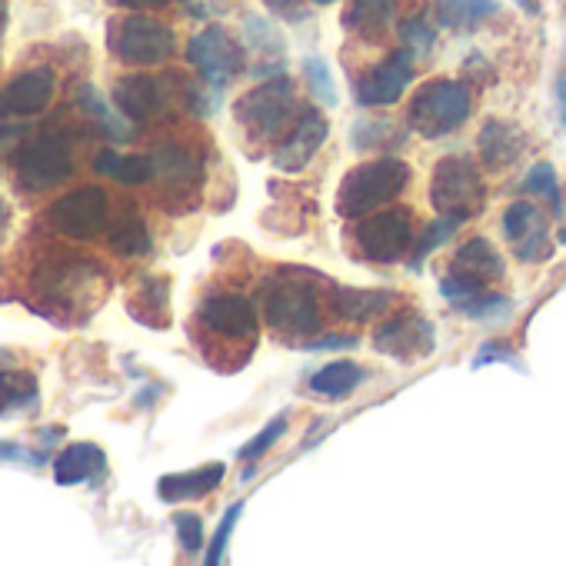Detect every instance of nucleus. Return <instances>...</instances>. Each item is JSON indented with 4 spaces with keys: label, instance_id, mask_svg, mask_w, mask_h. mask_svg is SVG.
<instances>
[{
    "label": "nucleus",
    "instance_id": "f257e3e1",
    "mask_svg": "<svg viewBox=\"0 0 566 566\" xmlns=\"http://www.w3.org/2000/svg\"><path fill=\"white\" fill-rule=\"evenodd\" d=\"M193 331L200 340V350L207 354L210 347H217L207 360L213 367H220L227 357L233 360V367L247 364L253 347H256V307L250 297L233 294V291H213L207 294L197 311H193Z\"/></svg>",
    "mask_w": 566,
    "mask_h": 566
},
{
    "label": "nucleus",
    "instance_id": "f03ea898",
    "mask_svg": "<svg viewBox=\"0 0 566 566\" xmlns=\"http://www.w3.org/2000/svg\"><path fill=\"white\" fill-rule=\"evenodd\" d=\"M263 321L287 337H314L324 324L317 276L304 270H280L260 287Z\"/></svg>",
    "mask_w": 566,
    "mask_h": 566
},
{
    "label": "nucleus",
    "instance_id": "7ed1b4c3",
    "mask_svg": "<svg viewBox=\"0 0 566 566\" xmlns=\"http://www.w3.org/2000/svg\"><path fill=\"white\" fill-rule=\"evenodd\" d=\"M107 287V276L94 260H84L81 253H54L31 273V291L41 297V307L57 311H77L81 304L101 301Z\"/></svg>",
    "mask_w": 566,
    "mask_h": 566
},
{
    "label": "nucleus",
    "instance_id": "20e7f679",
    "mask_svg": "<svg viewBox=\"0 0 566 566\" xmlns=\"http://www.w3.org/2000/svg\"><path fill=\"white\" fill-rule=\"evenodd\" d=\"M410 184V167L397 157H377L354 167L340 190H337V213L340 217H364L390 200H397Z\"/></svg>",
    "mask_w": 566,
    "mask_h": 566
},
{
    "label": "nucleus",
    "instance_id": "39448f33",
    "mask_svg": "<svg viewBox=\"0 0 566 566\" xmlns=\"http://www.w3.org/2000/svg\"><path fill=\"white\" fill-rule=\"evenodd\" d=\"M297 114V84L287 74H273L260 87L247 91L233 104L237 124L253 137V140H273L287 130L291 117Z\"/></svg>",
    "mask_w": 566,
    "mask_h": 566
},
{
    "label": "nucleus",
    "instance_id": "423d86ee",
    "mask_svg": "<svg viewBox=\"0 0 566 566\" xmlns=\"http://www.w3.org/2000/svg\"><path fill=\"white\" fill-rule=\"evenodd\" d=\"M14 174L21 190L44 193L74 174L71 140L61 127H48L14 150Z\"/></svg>",
    "mask_w": 566,
    "mask_h": 566
},
{
    "label": "nucleus",
    "instance_id": "0eeeda50",
    "mask_svg": "<svg viewBox=\"0 0 566 566\" xmlns=\"http://www.w3.org/2000/svg\"><path fill=\"white\" fill-rule=\"evenodd\" d=\"M473 111V97L467 91V84L460 81H427L410 107H407V124L423 134V137H447L453 134Z\"/></svg>",
    "mask_w": 566,
    "mask_h": 566
},
{
    "label": "nucleus",
    "instance_id": "6e6552de",
    "mask_svg": "<svg viewBox=\"0 0 566 566\" xmlns=\"http://www.w3.org/2000/svg\"><path fill=\"white\" fill-rule=\"evenodd\" d=\"M430 203L440 217L470 220L486 207V187L480 170L467 157H443L433 167L430 180Z\"/></svg>",
    "mask_w": 566,
    "mask_h": 566
},
{
    "label": "nucleus",
    "instance_id": "1a4fd4ad",
    "mask_svg": "<svg viewBox=\"0 0 566 566\" xmlns=\"http://www.w3.org/2000/svg\"><path fill=\"white\" fill-rule=\"evenodd\" d=\"M107 48L117 61L134 64V67H157L164 64L174 48L177 38L167 24L144 18V14H127V18H114L107 28Z\"/></svg>",
    "mask_w": 566,
    "mask_h": 566
},
{
    "label": "nucleus",
    "instance_id": "9d476101",
    "mask_svg": "<svg viewBox=\"0 0 566 566\" xmlns=\"http://www.w3.org/2000/svg\"><path fill=\"white\" fill-rule=\"evenodd\" d=\"M44 223L54 233L71 237V240H94V237H101L111 227V200H107V190L104 187H94V184L67 190L64 197H57L48 207Z\"/></svg>",
    "mask_w": 566,
    "mask_h": 566
},
{
    "label": "nucleus",
    "instance_id": "9b49d317",
    "mask_svg": "<svg viewBox=\"0 0 566 566\" xmlns=\"http://www.w3.org/2000/svg\"><path fill=\"white\" fill-rule=\"evenodd\" d=\"M187 61H190V67H193L210 87L230 84V81L240 77L243 67H247L243 48H240V44L230 38V31L220 28V24H210V28H203L197 38H190V44H187Z\"/></svg>",
    "mask_w": 566,
    "mask_h": 566
},
{
    "label": "nucleus",
    "instance_id": "f8f14e48",
    "mask_svg": "<svg viewBox=\"0 0 566 566\" xmlns=\"http://www.w3.org/2000/svg\"><path fill=\"white\" fill-rule=\"evenodd\" d=\"M354 243L370 263H400L413 247V217L407 210H380L354 230Z\"/></svg>",
    "mask_w": 566,
    "mask_h": 566
},
{
    "label": "nucleus",
    "instance_id": "ddd939ff",
    "mask_svg": "<svg viewBox=\"0 0 566 566\" xmlns=\"http://www.w3.org/2000/svg\"><path fill=\"white\" fill-rule=\"evenodd\" d=\"M374 350L400 364H420L437 350V331L423 314L403 311L374 331Z\"/></svg>",
    "mask_w": 566,
    "mask_h": 566
},
{
    "label": "nucleus",
    "instance_id": "4468645a",
    "mask_svg": "<svg viewBox=\"0 0 566 566\" xmlns=\"http://www.w3.org/2000/svg\"><path fill=\"white\" fill-rule=\"evenodd\" d=\"M410 77H413V51L400 48V51L387 54L380 64L367 67L357 77L354 91H357V101L364 107H390L403 97Z\"/></svg>",
    "mask_w": 566,
    "mask_h": 566
},
{
    "label": "nucleus",
    "instance_id": "2eb2a0df",
    "mask_svg": "<svg viewBox=\"0 0 566 566\" xmlns=\"http://www.w3.org/2000/svg\"><path fill=\"white\" fill-rule=\"evenodd\" d=\"M327 134H331V120L317 107L301 111V117L291 127L287 140H280V147L273 150V167L283 170V174H301L317 157Z\"/></svg>",
    "mask_w": 566,
    "mask_h": 566
},
{
    "label": "nucleus",
    "instance_id": "dca6fc26",
    "mask_svg": "<svg viewBox=\"0 0 566 566\" xmlns=\"http://www.w3.org/2000/svg\"><path fill=\"white\" fill-rule=\"evenodd\" d=\"M174 77H150V74H127L114 84V104L127 120H154L170 104Z\"/></svg>",
    "mask_w": 566,
    "mask_h": 566
},
{
    "label": "nucleus",
    "instance_id": "f3484780",
    "mask_svg": "<svg viewBox=\"0 0 566 566\" xmlns=\"http://www.w3.org/2000/svg\"><path fill=\"white\" fill-rule=\"evenodd\" d=\"M154 157V180L160 184L164 197H187L203 180V157L184 144H157Z\"/></svg>",
    "mask_w": 566,
    "mask_h": 566
},
{
    "label": "nucleus",
    "instance_id": "a211bd4d",
    "mask_svg": "<svg viewBox=\"0 0 566 566\" xmlns=\"http://www.w3.org/2000/svg\"><path fill=\"white\" fill-rule=\"evenodd\" d=\"M503 237L513 243V256L523 263H543L553 253L546 223H543V213L536 210V203H526V200L510 203L503 213Z\"/></svg>",
    "mask_w": 566,
    "mask_h": 566
},
{
    "label": "nucleus",
    "instance_id": "6ab92c4d",
    "mask_svg": "<svg viewBox=\"0 0 566 566\" xmlns=\"http://www.w3.org/2000/svg\"><path fill=\"white\" fill-rule=\"evenodd\" d=\"M457 283H463L467 291H486L490 283H500L506 266L500 250L486 240V237H470L467 243L457 247L450 270H447Z\"/></svg>",
    "mask_w": 566,
    "mask_h": 566
},
{
    "label": "nucleus",
    "instance_id": "aec40b11",
    "mask_svg": "<svg viewBox=\"0 0 566 566\" xmlns=\"http://www.w3.org/2000/svg\"><path fill=\"white\" fill-rule=\"evenodd\" d=\"M54 71L31 67L0 87V117H34L44 114L54 97Z\"/></svg>",
    "mask_w": 566,
    "mask_h": 566
},
{
    "label": "nucleus",
    "instance_id": "412c9836",
    "mask_svg": "<svg viewBox=\"0 0 566 566\" xmlns=\"http://www.w3.org/2000/svg\"><path fill=\"white\" fill-rule=\"evenodd\" d=\"M394 301L397 297L390 291H357V287H340V283H331L327 287V307L334 311L337 321H347V324H364L390 311Z\"/></svg>",
    "mask_w": 566,
    "mask_h": 566
},
{
    "label": "nucleus",
    "instance_id": "4be33fe9",
    "mask_svg": "<svg viewBox=\"0 0 566 566\" xmlns=\"http://www.w3.org/2000/svg\"><path fill=\"white\" fill-rule=\"evenodd\" d=\"M476 147H480V160L490 170H503V167H513L520 160V154L526 150V137L516 124L486 120L480 137H476Z\"/></svg>",
    "mask_w": 566,
    "mask_h": 566
},
{
    "label": "nucleus",
    "instance_id": "5701e85b",
    "mask_svg": "<svg viewBox=\"0 0 566 566\" xmlns=\"http://www.w3.org/2000/svg\"><path fill=\"white\" fill-rule=\"evenodd\" d=\"M397 21V0H350L344 28L367 44H377Z\"/></svg>",
    "mask_w": 566,
    "mask_h": 566
},
{
    "label": "nucleus",
    "instance_id": "b1692460",
    "mask_svg": "<svg viewBox=\"0 0 566 566\" xmlns=\"http://www.w3.org/2000/svg\"><path fill=\"white\" fill-rule=\"evenodd\" d=\"M223 463H207L190 473H170L157 480V493L164 503H184V500H203L223 483Z\"/></svg>",
    "mask_w": 566,
    "mask_h": 566
},
{
    "label": "nucleus",
    "instance_id": "393cba45",
    "mask_svg": "<svg viewBox=\"0 0 566 566\" xmlns=\"http://www.w3.org/2000/svg\"><path fill=\"white\" fill-rule=\"evenodd\" d=\"M104 470H107V457L97 443H71L54 463V480L61 486H77L104 476Z\"/></svg>",
    "mask_w": 566,
    "mask_h": 566
},
{
    "label": "nucleus",
    "instance_id": "a878e982",
    "mask_svg": "<svg viewBox=\"0 0 566 566\" xmlns=\"http://www.w3.org/2000/svg\"><path fill=\"white\" fill-rule=\"evenodd\" d=\"M170 283L164 276H147L137 283V291L130 294V317L154 327V331H164L170 327Z\"/></svg>",
    "mask_w": 566,
    "mask_h": 566
},
{
    "label": "nucleus",
    "instance_id": "bb28decb",
    "mask_svg": "<svg viewBox=\"0 0 566 566\" xmlns=\"http://www.w3.org/2000/svg\"><path fill=\"white\" fill-rule=\"evenodd\" d=\"M364 380H367V370H364L360 364L334 360V364L321 367V370L307 380V390H311L314 397H324V400H347Z\"/></svg>",
    "mask_w": 566,
    "mask_h": 566
},
{
    "label": "nucleus",
    "instance_id": "cd10ccee",
    "mask_svg": "<svg viewBox=\"0 0 566 566\" xmlns=\"http://www.w3.org/2000/svg\"><path fill=\"white\" fill-rule=\"evenodd\" d=\"M94 170L101 177H111L124 187H137L154 180V157L150 154H117V150H101L94 157Z\"/></svg>",
    "mask_w": 566,
    "mask_h": 566
},
{
    "label": "nucleus",
    "instance_id": "c85d7f7f",
    "mask_svg": "<svg viewBox=\"0 0 566 566\" xmlns=\"http://www.w3.org/2000/svg\"><path fill=\"white\" fill-rule=\"evenodd\" d=\"M496 0H433V14L443 28L467 31L496 14Z\"/></svg>",
    "mask_w": 566,
    "mask_h": 566
},
{
    "label": "nucleus",
    "instance_id": "c756f323",
    "mask_svg": "<svg viewBox=\"0 0 566 566\" xmlns=\"http://www.w3.org/2000/svg\"><path fill=\"white\" fill-rule=\"evenodd\" d=\"M111 230V250L117 253V256H144V253H150V230H147V223H144V217L134 210V207H127L124 213H120V220L117 223H111L107 227Z\"/></svg>",
    "mask_w": 566,
    "mask_h": 566
},
{
    "label": "nucleus",
    "instance_id": "7c9ffc66",
    "mask_svg": "<svg viewBox=\"0 0 566 566\" xmlns=\"http://www.w3.org/2000/svg\"><path fill=\"white\" fill-rule=\"evenodd\" d=\"M350 140L357 150H394L403 140V130L390 117H364L354 124Z\"/></svg>",
    "mask_w": 566,
    "mask_h": 566
},
{
    "label": "nucleus",
    "instance_id": "2f4dec72",
    "mask_svg": "<svg viewBox=\"0 0 566 566\" xmlns=\"http://www.w3.org/2000/svg\"><path fill=\"white\" fill-rule=\"evenodd\" d=\"M38 400V380L21 370H4L0 374V417L14 410H28Z\"/></svg>",
    "mask_w": 566,
    "mask_h": 566
},
{
    "label": "nucleus",
    "instance_id": "473e14b6",
    "mask_svg": "<svg viewBox=\"0 0 566 566\" xmlns=\"http://www.w3.org/2000/svg\"><path fill=\"white\" fill-rule=\"evenodd\" d=\"M74 101H77V107H81V111H87L94 120H101L104 134H111L114 140H127V137H130V127L124 124V117H117V114L104 104V97L97 94V87L81 84V87L74 91Z\"/></svg>",
    "mask_w": 566,
    "mask_h": 566
},
{
    "label": "nucleus",
    "instance_id": "72a5a7b5",
    "mask_svg": "<svg viewBox=\"0 0 566 566\" xmlns=\"http://www.w3.org/2000/svg\"><path fill=\"white\" fill-rule=\"evenodd\" d=\"M463 317H470V321H480V324H493V321H506L510 317V311H513V301L510 297H503V294H486V291H480V294H470V297H463L460 304H453Z\"/></svg>",
    "mask_w": 566,
    "mask_h": 566
},
{
    "label": "nucleus",
    "instance_id": "f704fd0d",
    "mask_svg": "<svg viewBox=\"0 0 566 566\" xmlns=\"http://www.w3.org/2000/svg\"><path fill=\"white\" fill-rule=\"evenodd\" d=\"M523 193H533V197H543L549 200V210L553 213H563V200H559V180H556V170L553 164H536L530 167V174L523 177Z\"/></svg>",
    "mask_w": 566,
    "mask_h": 566
},
{
    "label": "nucleus",
    "instance_id": "c9c22d12",
    "mask_svg": "<svg viewBox=\"0 0 566 566\" xmlns=\"http://www.w3.org/2000/svg\"><path fill=\"white\" fill-rule=\"evenodd\" d=\"M304 77H307V87L317 101H324L327 107L337 104V84L331 77V67L324 64V57H307L304 61Z\"/></svg>",
    "mask_w": 566,
    "mask_h": 566
},
{
    "label": "nucleus",
    "instance_id": "e433bc0d",
    "mask_svg": "<svg viewBox=\"0 0 566 566\" xmlns=\"http://www.w3.org/2000/svg\"><path fill=\"white\" fill-rule=\"evenodd\" d=\"M460 227V220H453V217H440L437 223H430L427 230H423V237H420V243L413 247V270H420V263L440 247V243H447L450 237H453V230Z\"/></svg>",
    "mask_w": 566,
    "mask_h": 566
},
{
    "label": "nucleus",
    "instance_id": "4c0bfd02",
    "mask_svg": "<svg viewBox=\"0 0 566 566\" xmlns=\"http://www.w3.org/2000/svg\"><path fill=\"white\" fill-rule=\"evenodd\" d=\"M283 433H287V413H280V417H273V423H266L243 450H240V460H247V463H253V460H260Z\"/></svg>",
    "mask_w": 566,
    "mask_h": 566
},
{
    "label": "nucleus",
    "instance_id": "58836bf2",
    "mask_svg": "<svg viewBox=\"0 0 566 566\" xmlns=\"http://www.w3.org/2000/svg\"><path fill=\"white\" fill-rule=\"evenodd\" d=\"M400 41H403V48H410L413 54H427L430 48H433V28L423 21V18H407L403 24H400Z\"/></svg>",
    "mask_w": 566,
    "mask_h": 566
},
{
    "label": "nucleus",
    "instance_id": "ea45409f",
    "mask_svg": "<svg viewBox=\"0 0 566 566\" xmlns=\"http://www.w3.org/2000/svg\"><path fill=\"white\" fill-rule=\"evenodd\" d=\"M174 530H177V539H180L184 553L193 556L203 546V520L197 513H177L174 516Z\"/></svg>",
    "mask_w": 566,
    "mask_h": 566
},
{
    "label": "nucleus",
    "instance_id": "a19ab883",
    "mask_svg": "<svg viewBox=\"0 0 566 566\" xmlns=\"http://www.w3.org/2000/svg\"><path fill=\"white\" fill-rule=\"evenodd\" d=\"M240 513H243V503H233V506L223 513V520H220V526H217V533H213V539H210V549H207V563H210V566L223 559L227 543H230V536H233V526H237Z\"/></svg>",
    "mask_w": 566,
    "mask_h": 566
},
{
    "label": "nucleus",
    "instance_id": "79ce46f5",
    "mask_svg": "<svg viewBox=\"0 0 566 566\" xmlns=\"http://www.w3.org/2000/svg\"><path fill=\"white\" fill-rule=\"evenodd\" d=\"M247 41L260 51V54H280L283 51V41H280V34L266 24V21H260V18H247Z\"/></svg>",
    "mask_w": 566,
    "mask_h": 566
},
{
    "label": "nucleus",
    "instance_id": "37998d69",
    "mask_svg": "<svg viewBox=\"0 0 566 566\" xmlns=\"http://www.w3.org/2000/svg\"><path fill=\"white\" fill-rule=\"evenodd\" d=\"M263 4L270 8V14H276V18H283V21H304V18H307V11H304L301 0H263Z\"/></svg>",
    "mask_w": 566,
    "mask_h": 566
},
{
    "label": "nucleus",
    "instance_id": "c03bdc74",
    "mask_svg": "<svg viewBox=\"0 0 566 566\" xmlns=\"http://www.w3.org/2000/svg\"><path fill=\"white\" fill-rule=\"evenodd\" d=\"M490 364H513V354L503 350V347H496V344H486V347H480L473 367H490Z\"/></svg>",
    "mask_w": 566,
    "mask_h": 566
},
{
    "label": "nucleus",
    "instance_id": "a18cd8bd",
    "mask_svg": "<svg viewBox=\"0 0 566 566\" xmlns=\"http://www.w3.org/2000/svg\"><path fill=\"white\" fill-rule=\"evenodd\" d=\"M337 347H357V337L337 334V337H331V340H311V344H307V350H337Z\"/></svg>",
    "mask_w": 566,
    "mask_h": 566
},
{
    "label": "nucleus",
    "instance_id": "49530a36",
    "mask_svg": "<svg viewBox=\"0 0 566 566\" xmlns=\"http://www.w3.org/2000/svg\"><path fill=\"white\" fill-rule=\"evenodd\" d=\"M117 8H127V11H144V8H164L170 0H114Z\"/></svg>",
    "mask_w": 566,
    "mask_h": 566
},
{
    "label": "nucleus",
    "instance_id": "de8ad7c7",
    "mask_svg": "<svg viewBox=\"0 0 566 566\" xmlns=\"http://www.w3.org/2000/svg\"><path fill=\"white\" fill-rule=\"evenodd\" d=\"M0 457H8V460H24V463H38V457H31V453L21 450V447H0Z\"/></svg>",
    "mask_w": 566,
    "mask_h": 566
},
{
    "label": "nucleus",
    "instance_id": "09e8293b",
    "mask_svg": "<svg viewBox=\"0 0 566 566\" xmlns=\"http://www.w3.org/2000/svg\"><path fill=\"white\" fill-rule=\"evenodd\" d=\"M8 230H11V203L0 197V240L8 237Z\"/></svg>",
    "mask_w": 566,
    "mask_h": 566
},
{
    "label": "nucleus",
    "instance_id": "8fccbe9b",
    "mask_svg": "<svg viewBox=\"0 0 566 566\" xmlns=\"http://www.w3.org/2000/svg\"><path fill=\"white\" fill-rule=\"evenodd\" d=\"M559 124H566V74L559 77Z\"/></svg>",
    "mask_w": 566,
    "mask_h": 566
},
{
    "label": "nucleus",
    "instance_id": "3c124183",
    "mask_svg": "<svg viewBox=\"0 0 566 566\" xmlns=\"http://www.w3.org/2000/svg\"><path fill=\"white\" fill-rule=\"evenodd\" d=\"M559 243H566V230H559Z\"/></svg>",
    "mask_w": 566,
    "mask_h": 566
},
{
    "label": "nucleus",
    "instance_id": "603ef678",
    "mask_svg": "<svg viewBox=\"0 0 566 566\" xmlns=\"http://www.w3.org/2000/svg\"><path fill=\"white\" fill-rule=\"evenodd\" d=\"M314 4H334V0H314Z\"/></svg>",
    "mask_w": 566,
    "mask_h": 566
}]
</instances>
